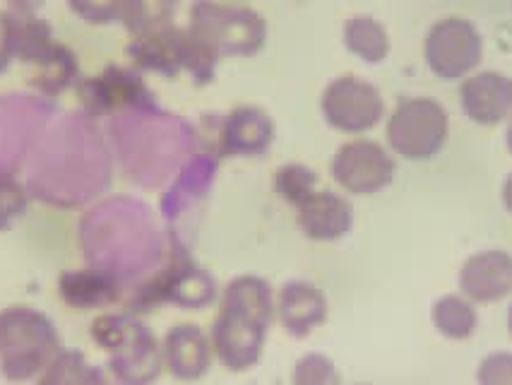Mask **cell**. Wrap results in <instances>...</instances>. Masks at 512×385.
Listing matches in <instances>:
<instances>
[{"instance_id": "cell-7", "label": "cell", "mask_w": 512, "mask_h": 385, "mask_svg": "<svg viewBox=\"0 0 512 385\" xmlns=\"http://www.w3.org/2000/svg\"><path fill=\"white\" fill-rule=\"evenodd\" d=\"M77 104L87 121H104L113 116L157 114L159 104L145 75L133 65L109 63L94 75L77 82Z\"/></svg>"}, {"instance_id": "cell-15", "label": "cell", "mask_w": 512, "mask_h": 385, "mask_svg": "<svg viewBox=\"0 0 512 385\" xmlns=\"http://www.w3.org/2000/svg\"><path fill=\"white\" fill-rule=\"evenodd\" d=\"M296 224L306 239L318 244H335L354 229V205L347 195L318 188L311 198L296 207Z\"/></svg>"}, {"instance_id": "cell-1", "label": "cell", "mask_w": 512, "mask_h": 385, "mask_svg": "<svg viewBox=\"0 0 512 385\" xmlns=\"http://www.w3.org/2000/svg\"><path fill=\"white\" fill-rule=\"evenodd\" d=\"M85 263L109 270L125 289L150 277L169 253V239L140 203H106L89 210L80 224Z\"/></svg>"}, {"instance_id": "cell-4", "label": "cell", "mask_w": 512, "mask_h": 385, "mask_svg": "<svg viewBox=\"0 0 512 385\" xmlns=\"http://www.w3.org/2000/svg\"><path fill=\"white\" fill-rule=\"evenodd\" d=\"M63 349V337L49 313L29 304L0 308V376L8 383H32Z\"/></svg>"}, {"instance_id": "cell-5", "label": "cell", "mask_w": 512, "mask_h": 385, "mask_svg": "<svg viewBox=\"0 0 512 385\" xmlns=\"http://www.w3.org/2000/svg\"><path fill=\"white\" fill-rule=\"evenodd\" d=\"M186 29L219 61L250 58L263 51L267 41V20L246 3L229 0H193L188 8Z\"/></svg>"}, {"instance_id": "cell-8", "label": "cell", "mask_w": 512, "mask_h": 385, "mask_svg": "<svg viewBox=\"0 0 512 385\" xmlns=\"http://www.w3.org/2000/svg\"><path fill=\"white\" fill-rule=\"evenodd\" d=\"M448 133V111L438 99L431 97H404L390 111L385 123L390 150L412 162L436 157L443 150Z\"/></svg>"}, {"instance_id": "cell-17", "label": "cell", "mask_w": 512, "mask_h": 385, "mask_svg": "<svg viewBox=\"0 0 512 385\" xmlns=\"http://www.w3.org/2000/svg\"><path fill=\"white\" fill-rule=\"evenodd\" d=\"M330 316L327 296L318 284L289 280L277 289V323L294 340H306Z\"/></svg>"}, {"instance_id": "cell-2", "label": "cell", "mask_w": 512, "mask_h": 385, "mask_svg": "<svg viewBox=\"0 0 512 385\" xmlns=\"http://www.w3.org/2000/svg\"><path fill=\"white\" fill-rule=\"evenodd\" d=\"M277 321V292L260 275H236L222 287L210 340L217 364L246 373L263 359L267 335Z\"/></svg>"}, {"instance_id": "cell-32", "label": "cell", "mask_w": 512, "mask_h": 385, "mask_svg": "<svg viewBox=\"0 0 512 385\" xmlns=\"http://www.w3.org/2000/svg\"><path fill=\"white\" fill-rule=\"evenodd\" d=\"M13 61H15L13 15H10L8 10H0V73H5Z\"/></svg>"}, {"instance_id": "cell-18", "label": "cell", "mask_w": 512, "mask_h": 385, "mask_svg": "<svg viewBox=\"0 0 512 385\" xmlns=\"http://www.w3.org/2000/svg\"><path fill=\"white\" fill-rule=\"evenodd\" d=\"M217 171L219 159L198 150L190 154L188 162L178 169L171 186L162 195L159 215H162L164 222L176 224L186 212H190V207H195L202 198H207L214 181H217Z\"/></svg>"}, {"instance_id": "cell-12", "label": "cell", "mask_w": 512, "mask_h": 385, "mask_svg": "<svg viewBox=\"0 0 512 385\" xmlns=\"http://www.w3.org/2000/svg\"><path fill=\"white\" fill-rule=\"evenodd\" d=\"M125 58L142 75H159L164 80H176L186 75L188 63V32L186 25H169L154 32L133 37L125 46Z\"/></svg>"}, {"instance_id": "cell-10", "label": "cell", "mask_w": 512, "mask_h": 385, "mask_svg": "<svg viewBox=\"0 0 512 385\" xmlns=\"http://www.w3.org/2000/svg\"><path fill=\"white\" fill-rule=\"evenodd\" d=\"M395 157L385 145L371 138H354L342 142L332 154L330 176L344 193L366 195L380 193L395 179Z\"/></svg>"}, {"instance_id": "cell-27", "label": "cell", "mask_w": 512, "mask_h": 385, "mask_svg": "<svg viewBox=\"0 0 512 385\" xmlns=\"http://www.w3.org/2000/svg\"><path fill=\"white\" fill-rule=\"evenodd\" d=\"M32 191L10 169L0 167V234L10 231L27 215Z\"/></svg>"}, {"instance_id": "cell-13", "label": "cell", "mask_w": 512, "mask_h": 385, "mask_svg": "<svg viewBox=\"0 0 512 385\" xmlns=\"http://www.w3.org/2000/svg\"><path fill=\"white\" fill-rule=\"evenodd\" d=\"M164 371L178 383H198L212 369L210 330L198 323H176L162 337Z\"/></svg>"}, {"instance_id": "cell-11", "label": "cell", "mask_w": 512, "mask_h": 385, "mask_svg": "<svg viewBox=\"0 0 512 385\" xmlns=\"http://www.w3.org/2000/svg\"><path fill=\"white\" fill-rule=\"evenodd\" d=\"M424 56L428 68L443 80H457L474 73L484 56L481 32L467 17L448 15L433 22L424 41Z\"/></svg>"}, {"instance_id": "cell-34", "label": "cell", "mask_w": 512, "mask_h": 385, "mask_svg": "<svg viewBox=\"0 0 512 385\" xmlns=\"http://www.w3.org/2000/svg\"><path fill=\"white\" fill-rule=\"evenodd\" d=\"M77 385H118L116 381L111 378V373L106 371V366H94L89 364V369L85 376H82V381Z\"/></svg>"}, {"instance_id": "cell-28", "label": "cell", "mask_w": 512, "mask_h": 385, "mask_svg": "<svg viewBox=\"0 0 512 385\" xmlns=\"http://www.w3.org/2000/svg\"><path fill=\"white\" fill-rule=\"evenodd\" d=\"M89 369V359L80 349L63 347L61 352L53 354L49 364L41 369V373L34 378L32 385H77L82 381Z\"/></svg>"}, {"instance_id": "cell-26", "label": "cell", "mask_w": 512, "mask_h": 385, "mask_svg": "<svg viewBox=\"0 0 512 385\" xmlns=\"http://www.w3.org/2000/svg\"><path fill=\"white\" fill-rule=\"evenodd\" d=\"M315 191H318V174L308 164L289 162L275 171V193L294 210Z\"/></svg>"}, {"instance_id": "cell-20", "label": "cell", "mask_w": 512, "mask_h": 385, "mask_svg": "<svg viewBox=\"0 0 512 385\" xmlns=\"http://www.w3.org/2000/svg\"><path fill=\"white\" fill-rule=\"evenodd\" d=\"M460 289L474 304H496L512 294V256L505 251H481L467 258L460 270Z\"/></svg>"}, {"instance_id": "cell-9", "label": "cell", "mask_w": 512, "mask_h": 385, "mask_svg": "<svg viewBox=\"0 0 512 385\" xmlns=\"http://www.w3.org/2000/svg\"><path fill=\"white\" fill-rule=\"evenodd\" d=\"M327 126L347 135H363L385 118V99L378 87L354 73L337 75L320 94Z\"/></svg>"}, {"instance_id": "cell-21", "label": "cell", "mask_w": 512, "mask_h": 385, "mask_svg": "<svg viewBox=\"0 0 512 385\" xmlns=\"http://www.w3.org/2000/svg\"><path fill=\"white\" fill-rule=\"evenodd\" d=\"M29 87L44 99H56L68 90H75L82 80L80 61L75 51L63 41H56L37 63L29 65Z\"/></svg>"}, {"instance_id": "cell-16", "label": "cell", "mask_w": 512, "mask_h": 385, "mask_svg": "<svg viewBox=\"0 0 512 385\" xmlns=\"http://www.w3.org/2000/svg\"><path fill=\"white\" fill-rule=\"evenodd\" d=\"M106 371L118 385H157L164 376L162 340L152 333L147 323H142L138 333L125 345L106 357Z\"/></svg>"}, {"instance_id": "cell-30", "label": "cell", "mask_w": 512, "mask_h": 385, "mask_svg": "<svg viewBox=\"0 0 512 385\" xmlns=\"http://www.w3.org/2000/svg\"><path fill=\"white\" fill-rule=\"evenodd\" d=\"M68 10L82 25L111 27L121 25L123 0H65Z\"/></svg>"}, {"instance_id": "cell-19", "label": "cell", "mask_w": 512, "mask_h": 385, "mask_svg": "<svg viewBox=\"0 0 512 385\" xmlns=\"http://www.w3.org/2000/svg\"><path fill=\"white\" fill-rule=\"evenodd\" d=\"M464 114L481 126H496L512 116V77L500 70H479L460 87Z\"/></svg>"}, {"instance_id": "cell-14", "label": "cell", "mask_w": 512, "mask_h": 385, "mask_svg": "<svg viewBox=\"0 0 512 385\" xmlns=\"http://www.w3.org/2000/svg\"><path fill=\"white\" fill-rule=\"evenodd\" d=\"M58 299L75 313H94L121 304L128 289L109 270L85 263L82 268H68L56 280Z\"/></svg>"}, {"instance_id": "cell-3", "label": "cell", "mask_w": 512, "mask_h": 385, "mask_svg": "<svg viewBox=\"0 0 512 385\" xmlns=\"http://www.w3.org/2000/svg\"><path fill=\"white\" fill-rule=\"evenodd\" d=\"M222 294L217 277L188 253V248L169 236V253L150 277L125 292V308L135 316L159 306H174L178 311H205Z\"/></svg>"}, {"instance_id": "cell-29", "label": "cell", "mask_w": 512, "mask_h": 385, "mask_svg": "<svg viewBox=\"0 0 512 385\" xmlns=\"http://www.w3.org/2000/svg\"><path fill=\"white\" fill-rule=\"evenodd\" d=\"M291 385H342L337 364L323 352H308L296 359Z\"/></svg>"}, {"instance_id": "cell-23", "label": "cell", "mask_w": 512, "mask_h": 385, "mask_svg": "<svg viewBox=\"0 0 512 385\" xmlns=\"http://www.w3.org/2000/svg\"><path fill=\"white\" fill-rule=\"evenodd\" d=\"M433 328L448 340H469L476 333L479 316H476L474 301L464 294H445L431 308Z\"/></svg>"}, {"instance_id": "cell-6", "label": "cell", "mask_w": 512, "mask_h": 385, "mask_svg": "<svg viewBox=\"0 0 512 385\" xmlns=\"http://www.w3.org/2000/svg\"><path fill=\"white\" fill-rule=\"evenodd\" d=\"M277 126L263 106L241 104L229 111H205L193 126L195 150L214 159L263 157L272 147Z\"/></svg>"}, {"instance_id": "cell-25", "label": "cell", "mask_w": 512, "mask_h": 385, "mask_svg": "<svg viewBox=\"0 0 512 385\" xmlns=\"http://www.w3.org/2000/svg\"><path fill=\"white\" fill-rule=\"evenodd\" d=\"M56 34L49 20L41 15H13V46L15 61L22 65H34L46 51L56 44Z\"/></svg>"}, {"instance_id": "cell-38", "label": "cell", "mask_w": 512, "mask_h": 385, "mask_svg": "<svg viewBox=\"0 0 512 385\" xmlns=\"http://www.w3.org/2000/svg\"><path fill=\"white\" fill-rule=\"evenodd\" d=\"M229 3H246V0H229Z\"/></svg>"}, {"instance_id": "cell-37", "label": "cell", "mask_w": 512, "mask_h": 385, "mask_svg": "<svg viewBox=\"0 0 512 385\" xmlns=\"http://www.w3.org/2000/svg\"><path fill=\"white\" fill-rule=\"evenodd\" d=\"M508 333H510V337H512V304H510V308H508Z\"/></svg>"}, {"instance_id": "cell-24", "label": "cell", "mask_w": 512, "mask_h": 385, "mask_svg": "<svg viewBox=\"0 0 512 385\" xmlns=\"http://www.w3.org/2000/svg\"><path fill=\"white\" fill-rule=\"evenodd\" d=\"M181 0H123L121 25L128 37H142L154 29L169 27L176 22Z\"/></svg>"}, {"instance_id": "cell-35", "label": "cell", "mask_w": 512, "mask_h": 385, "mask_svg": "<svg viewBox=\"0 0 512 385\" xmlns=\"http://www.w3.org/2000/svg\"><path fill=\"white\" fill-rule=\"evenodd\" d=\"M503 205L508 207V212L512 215V174L503 183Z\"/></svg>"}, {"instance_id": "cell-39", "label": "cell", "mask_w": 512, "mask_h": 385, "mask_svg": "<svg viewBox=\"0 0 512 385\" xmlns=\"http://www.w3.org/2000/svg\"><path fill=\"white\" fill-rule=\"evenodd\" d=\"M356 385H371V383H356Z\"/></svg>"}, {"instance_id": "cell-22", "label": "cell", "mask_w": 512, "mask_h": 385, "mask_svg": "<svg viewBox=\"0 0 512 385\" xmlns=\"http://www.w3.org/2000/svg\"><path fill=\"white\" fill-rule=\"evenodd\" d=\"M342 41L347 46L349 53H354L356 58H361L363 63L378 65L390 56V34L380 20H375L373 15L356 13L347 17L342 27Z\"/></svg>"}, {"instance_id": "cell-36", "label": "cell", "mask_w": 512, "mask_h": 385, "mask_svg": "<svg viewBox=\"0 0 512 385\" xmlns=\"http://www.w3.org/2000/svg\"><path fill=\"white\" fill-rule=\"evenodd\" d=\"M505 145H508V150L512 152V118L508 121V128H505Z\"/></svg>"}, {"instance_id": "cell-33", "label": "cell", "mask_w": 512, "mask_h": 385, "mask_svg": "<svg viewBox=\"0 0 512 385\" xmlns=\"http://www.w3.org/2000/svg\"><path fill=\"white\" fill-rule=\"evenodd\" d=\"M46 0H3V10L10 15H41Z\"/></svg>"}, {"instance_id": "cell-31", "label": "cell", "mask_w": 512, "mask_h": 385, "mask_svg": "<svg viewBox=\"0 0 512 385\" xmlns=\"http://www.w3.org/2000/svg\"><path fill=\"white\" fill-rule=\"evenodd\" d=\"M476 381H479V385H512V354H488V357L479 364Z\"/></svg>"}]
</instances>
